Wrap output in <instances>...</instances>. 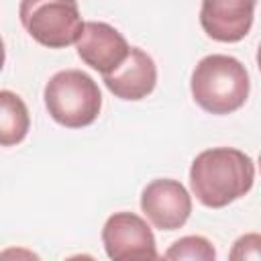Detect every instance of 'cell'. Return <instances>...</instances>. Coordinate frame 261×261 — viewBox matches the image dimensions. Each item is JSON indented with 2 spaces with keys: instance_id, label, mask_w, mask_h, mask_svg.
Returning <instances> with one entry per match:
<instances>
[{
  "instance_id": "obj_5",
  "label": "cell",
  "mask_w": 261,
  "mask_h": 261,
  "mask_svg": "<svg viewBox=\"0 0 261 261\" xmlns=\"http://www.w3.org/2000/svg\"><path fill=\"white\" fill-rule=\"evenodd\" d=\"M102 245L110 261H155L157 243L149 224L135 212H114L102 228Z\"/></svg>"
},
{
  "instance_id": "obj_2",
  "label": "cell",
  "mask_w": 261,
  "mask_h": 261,
  "mask_svg": "<svg viewBox=\"0 0 261 261\" xmlns=\"http://www.w3.org/2000/svg\"><path fill=\"white\" fill-rule=\"evenodd\" d=\"M194 102L210 114H230L239 110L251 90L247 67L230 55L212 53L202 57L190 77Z\"/></svg>"
},
{
  "instance_id": "obj_10",
  "label": "cell",
  "mask_w": 261,
  "mask_h": 261,
  "mask_svg": "<svg viewBox=\"0 0 261 261\" xmlns=\"http://www.w3.org/2000/svg\"><path fill=\"white\" fill-rule=\"evenodd\" d=\"M29 128L31 116L24 100L10 90H0V147L18 145Z\"/></svg>"
},
{
  "instance_id": "obj_11",
  "label": "cell",
  "mask_w": 261,
  "mask_h": 261,
  "mask_svg": "<svg viewBox=\"0 0 261 261\" xmlns=\"http://www.w3.org/2000/svg\"><path fill=\"white\" fill-rule=\"evenodd\" d=\"M161 261H216V249L206 237L188 234L169 245Z\"/></svg>"
},
{
  "instance_id": "obj_9",
  "label": "cell",
  "mask_w": 261,
  "mask_h": 261,
  "mask_svg": "<svg viewBox=\"0 0 261 261\" xmlns=\"http://www.w3.org/2000/svg\"><path fill=\"white\" fill-rule=\"evenodd\" d=\"M106 88L120 100H143L157 84V65L149 53L130 47L126 59L108 75H102Z\"/></svg>"
},
{
  "instance_id": "obj_4",
  "label": "cell",
  "mask_w": 261,
  "mask_h": 261,
  "mask_svg": "<svg viewBox=\"0 0 261 261\" xmlns=\"http://www.w3.org/2000/svg\"><path fill=\"white\" fill-rule=\"evenodd\" d=\"M18 14L27 33L49 49L73 45L84 27L80 8L71 0H24Z\"/></svg>"
},
{
  "instance_id": "obj_16",
  "label": "cell",
  "mask_w": 261,
  "mask_h": 261,
  "mask_svg": "<svg viewBox=\"0 0 261 261\" xmlns=\"http://www.w3.org/2000/svg\"><path fill=\"white\" fill-rule=\"evenodd\" d=\"M155 261H161V257H157V259H155Z\"/></svg>"
},
{
  "instance_id": "obj_13",
  "label": "cell",
  "mask_w": 261,
  "mask_h": 261,
  "mask_svg": "<svg viewBox=\"0 0 261 261\" xmlns=\"http://www.w3.org/2000/svg\"><path fill=\"white\" fill-rule=\"evenodd\" d=\"M0 261H41V257L27 247H8L0 251Z\"/></svg>"
},
{
  "instance_id": "obj_15",
  "label": "cell",
  "mask_w": 261,
  "mask_h": 261,
  "mask_svg": "<svg viewBox=\"0 0 261 261\" xmlns=\"http://www.w3.org/2000/svg\"><path fill=\"white\" fill-rule=\"evenodd\" d=\"M4 59H6V49H4V41H2V37H0V71H2V67H4Z\"/></svg>"
},
{
  "instance_id": "obj_12",
  "label": "cell",
  "mask_w": 261,
  "mask_h": 261,
  "mask_svg": "<svg viewBox=\"0 0 261 261\" xmlns=\"http://www.w3.org/2000/svg\"><path fill=\"white\" fill-rule=\"evenodd\" d=\"M228 261H261V234L247 232L239 237L230 247Z\"/></svg>"
},
{
  "instance_id": "obj_8",
  "label": "cell",
  "mask_w": 261,
  "mask_h": 261,
  "mask_svg": "<svg viewBox=\"0 0 261 261\" xmlns=\"http://www.w3.org/2000/svg\"><path fill=\"white\" fill-rule=\"evenodd\" d=\"M253 14V0H206L200 8V24L214 41L239 43L251 31Z\"/></svg>"
},
{
  "instance_id": "obj_7",
  "label": "cell",
  "mask_w": 261,
  "mask_h": 261,
  "mask_svg": "<svg viewBox=\"0 0 261 261\" xmlns=\"http://www.w3.org/2000/svg\"><path fill=\"white\" fill-rule=\"evenodd\" d=\"M75 49L82 61L102 75L112 73L130 51L126 39L114 27L98 20L84 22L82 33L75 41Z\"/></svg>"
},
{
  "instance_id": "obj_14",
  "label": "cell",
  "mask_w": 261,
  "mask_h": 261,
  "mask_svg": "<svg viewBox=\"0 0 261 261\" xmlns=\"http://www.w3.org/2000/svg\"><path fill=\"white\" fill-rule=\"evenodd\" d=\"M65 261H96L92 255H86V253H80V255H71V257H67Z\"/></svg>"
},
{
  "instance_id": "obj_6",
  "label": "cell",
  "mask_w": 261,
  "mask_h": 261,
  "mask_svg": "<svg viewBox=\"0 0 261 261\" xmlns=\"http://www.w3.org/2000/svg\"><path fill=\"white\" fill-rule=\"evenodd\" d=\"M141 210L155 228L177 230L190 218L192 196L177 179H153L143 188Z\"/></svg>"
},
{
  "instance_id": "obj_3",
  "label": "cell",
  "mask_w": 261,
  "mask_h": 261,
  "mask_svg": "<svg viewBox=\"0 0 261 261\" xmlns=\"http://www.w3.org/2000/svg\"><path fill=\"white\" fill-rule=\"evenodd\" d=\"M45 106L49 116L65 128L92 124L102 108L98 84L82 69H63L45 84Z\"/></svg>"
},
{
  "instance_id": "obj_1",
  "label": "cell",
  "mask_w": 261,
  "mask_h": 261,
  "mask_svg": "<svg viewBox=\"0 0 261 261\" xmlns=\"http://www.w3.org/2000/svg\"><path fill=\"white\" fill-rule=\"evenodd\" d=\"M255 181L253 159L232 147H212L196 155L190 167V188L206 208H224L249 194Z\"/></svg>"
}]
</instances>
